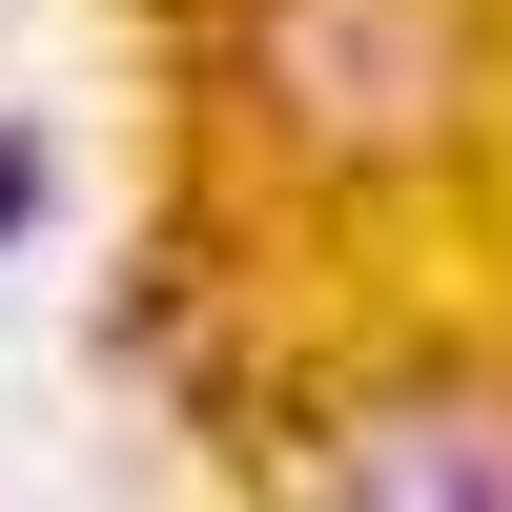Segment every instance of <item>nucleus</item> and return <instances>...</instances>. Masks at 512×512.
<instances>
[{
	"instance_id": "obj_3",
	"label": "nucleus",
	"mask_w": 512,
	"mask_h": 512,
	"mask_svg": "<svg viewBox=\"0 0 512 512\" xmlns=\"http://www.w3.org/2000/svg\"><path fill=\"white\" fill-rule=\"evenodd\" d=\"M21 226H41V144L0 123V246H21Z\"/></svg>"
},
{
	"instance_id": "obj_2",
	"label": "nucleus",
	"mask_w": 512,
	"mask_h": 512,
	"mask_svg": "<svg viewBox=\"0 0 512 512\" xmlns=\"http://www.w3.org/2000/svg\"><path fill=\"white\" fill-rule=\"evenodd\" d=\"M308 472L369 492V512H410V492H512V390H390V410H349Z\"/></svg>"
},
{
	"instance_id": "obj_1",
	"label": "nucleus",
	"mask_w": 512,
	"mask_h": 512,
	"mask_svg": "<svg viewBox=\"0 0 512 512\" xmlns=\"http://www.w3.org/2000/svg\"><path fill=\"white\" fill-rule=\"evenodd\" d=\"M246 103H267L328 185H390V164L472 103V41H451V0H246Z\"/></svg>"
}]
</instances>
